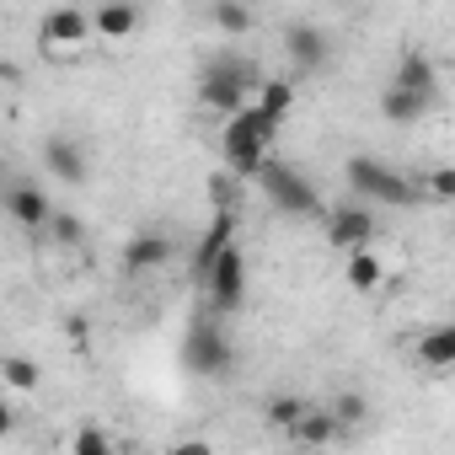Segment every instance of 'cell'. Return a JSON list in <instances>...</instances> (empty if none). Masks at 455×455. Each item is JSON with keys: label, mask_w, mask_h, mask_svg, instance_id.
<instances>
[{"label": "cell", "mask_w": 455, "mask_h": 455, "mask_svg": "<svg viewBox=\"0 0 455 455\" xmlns=\"http://www.w3.org/2000/svg\"><path fill=\"white\" fill-rule=\"evenodd\" d=\"M258 86H263L258 65H252L247 54H236V49L214 54V60L198 70V102H204L209 113H220V118H236V113L252 102Z\"/></svg>", "instance_id": "cell-1"}, {"label": "cell", "mask_w": 455, "mask_h": 455, "mask_svg": "<svg viewBox=\"0 0 455 455\" xmlns=\"http://www.w3.org/2000/svg\"><path fill=\"white\" fill-rule=\"evenodd\" d=\"M268 145H274V129L258 118V108L247 102L236 118H225V134H220V156H225V177L231 182H258L263 161H268Z\"/></svg>", "instance_id": "cell-2"}, {"label": "cell", "mask_w": 455, "mask_h": 455, "mask_svg": "<svg viewBox=\"0 0 455 455\" xmlns=\"http://www.w3.org/2000/svg\"><path fill=\"white\" fill-rule=\"evenodd\" d=\"M348 188L359 193V204L364 209H407L412 198H418V182L412 177H402L396 166H386V161H375V156H348Z\"/></svg>", "instance_id": "cell-3"}, {"label": "cell", "mask_w": 455, "mask_h": 455, "mask_svg": "<svg viewBox=\"0 0 455 455\" xmlns=\"http://www.w3.org/2000/svg\"><path fill=\"white\" fill-rule=\"evenodd\" d=\"M258 188H263V198H268L279 214H290V220H316V214H322L316 188H311V182H306L290 161H263Z\"/></svg>", "instance_id": "cell-4"}, {"label": "cell", "mask_w": 455, "mask_h": 455, "mask_svg": "<svg viewBox=\"0 0 455 455\" xmlns=\"http://www.w3.org/2000/svg\"><path fill=\"white\" fill-rule=\"evenodd\" d=\"M182 364H188L198 380H220L225 370L236 364V348H231V338H225V332L204 316V322H193L188 338H182Z\"/></svg>", "instance_id": "cell-5"}, {"label": "cell", "mask_w": 455, "mask_h": 455, "mask_svg": "<svg viewBox=\"0 0 455 455\" xmlns=\"http://www.w3.org/2000/svg\"><path fill=\"white\" fill-rule=\"evenodd\" d=\"M38 49L49 60H76L92 49V22L81 6H54L44 22H38Z\"/></svg>", "instance_id": "cell-6"}, {"label": "cell", "mask_w": 455, "mask_h": 455, "mask_svg": "<svg viewBox=\"0 0 455 455\" xmlns=\"http://www.w3.org/2000/svg\"><path fill=\"white\" fill-rule=\"evenodd\" d=\"M204 290H209V300H214L220 316H236V311L247 306V258H242V247H225V252L214 258Z\"/></svg>", "instance_id": "cell-7"}, {"label": "cell", "mask_w": 455, "mask_h": 455, "mask_svg": "<svg viewBox=\"0 0 455 455\" xmlns=\"http://www.w3.org/2000/svg\"><path fill=\"white\" fill-rule=\"evenodd\" d=\"M375 214L364 209V204H343V209H332L327 214V242L338 247V252H364V247H375Z\"/></svg>", "instance_id": "cell-8"}, {"label": "cell", "mask_w": 455, "mask_h": 455, "mask_svg": "<svg viewBox=\"0 0 455 455\" xmlns=\"http://www.w3.org/2000/svg\"><path fill=\"white\" fill-rule=\"evenodd\" d=\"M225 247H236V214H225V209H214V220H209V231L198 236V247H193V263H188L193 284H204V279H209V268H214V258H220Z\"/></svg>", "instance_id": "cell-9"}, {"label": "cell", "mask_w": 455, "mask_h": 455, "mask_svg": "<svg viewBox=\"0 0 455 455\" xmlns=\"http://www.w3.org/2000/svg\"><path fill=\"white\" fill-rule=\"evenodd\" d=\"M44 166H49L60 182H70V188H81V182L92 177L86 145H81V140H70V134H49V140H44Z\"/></svg>", "instance_id": "cell-10"}, {"label": "cell", "mask_w": 455, "mask_h": 455, "mask_svg": "<svg viewBox=\"0 0 455 455\" xmlns=\"http://www.w3.org/2000/svg\"><path fill=\"white\" fill-rule=\"evenodd\" d=\"M166 263H172V236H166V231H140V236H129V247H124V274H129V279L161 274Z\"/></svg>", "instance_id": "cell-11"}, {"label": "cell", "mask_w": 455, "mask_h": 455, "mask_svg": "<svg viewBox=\"0 0 455 455\" xmlns=\"http://www.w3.org/2000/svg\"><path fill=\"white\" fill-rule=\"evenodd\" d=\"M6 214H12V225H22V231H49L54 204H49V193L38 182H12L6 188Z\"/></svg>", "instance_id": "cell-12"}, {"label": "cell", "mask_w": 455, "mask_h": 455, "mask_svg": "<svg viewBox=\"0 0 455 455\" xmlns=\"http://www.w3.org/2000/svg\"><path fill=\"white\" fill-rule=\"evenodd\" d=\"M391 86H396V92H407V97H423V102H434V97H439V65H434L423 49H407V54L396 60V76H391Z\"/></svg>", "instance_id": "cell-13"}, {"label": "cell", "mask_w": 455, "mask_h": 455, "mask_svg": "<svg viewBox=\"0 0 455 455\" xmlns=\"http://www.w3.org/2000/svg\"><path fill=\"white\" fill-rule=\"evenodd\" d=\"M284 54L295 60V70H322L327 60H332V49H327V33L322 28H311V22H295L290 33H284Z\"/></svg>", "instance_id": "cell-14"}, {"label": "cell", "mask_w": 455, "mask_h": 455, "mask_svg": "<svg viewBox=\"0 0 455 455\" xmlns=\"http://www.w3.org/2000/svg\"><path fill=\"white\" fill-rule=\"evenodd\" d=\"M86 22H92V38H102V44H124V38H134V33H140V6L108 0V6L86 12Z\"/></svg>", "instance_id": "cell-15"}, {"label": "cell", "mask_w": 455, "mask_h": 455, "mask_svg": "<svg viewBox=\"0 0 455 455\" xmlns=\"http://www.w3.org/2000/svg\"><path fill=\"white\" fill-rule=\"evenodd\" d=\"M252 108H258V118L279 134V129H284V118L295 113V86H290V81H263V86L252 92Z\"/></svg>", "instance_id": "cell-16"}, {"label": "cell", "mask_w": 455, "mask_h": 455, "mask_svg": "<svg viewBox=\"0 0 455 455\" xmlns=\"http://www.w3.org/2000/svg\"><path fill=\"white\" fill-rule=\"evenodd\" d=\"M343 279H348V290H354V295H375V290L386 284V263L375 258V247H364V252H348V263H343Z\"/></svg>", "instance_id": "cell-17"}, {"label": "cell", "mask_w": 455, "mask_h": 455, "mask_svg": "<svg viewBox=\"0 0 455 455\" xmlns=\"http://www.w3.org/2000/svg\"><path fill=\"white\" fill-rule=\"evenodd\" d=\"M412 354H418L428 370H450V364H455V327H450V322L428 327V332L412 343Z\"/></svg>", "instance_id": "cell-18"}, {"label": "cell", "mask_w": 455, "mask_h": 455, "mask_svg": "<svg viewBox=\"0 0 455 455\" xmlns=\"http://www.w3.org/2000/svg\"><path fill=\"white\" fill-rule=\"evenodd\" d=\"M338 434H343V428L332 423V412H327V407H306V412H300V423L290 428V439H295V444H306V450H322V444H332Z\"/></svg>", "instance_id": "cell-19"}, {"label": "cell", "mask_w": 455, "mask_h": 455, "mask_svg": "<svg viewBox=\"0 0 455 455\" xmlns=\"http://www.w3.org/2000/svg\"><path fill=\"white\" fill-rule=\"evenodd\" d=\"M0 386H12V391L33 396V391L44 386V370H38V359H28V354H6V359H0Z\"/></svg>", "instance_id": "cell-20"}, {"label": "cell", "mask_w": 455, "mask_h": 455, "mask_svg": "<svg viewBox=\"0 0 455 455\" xmlns=\"http://www.w3.org/2000/svg\"><path fill=\"white\" fill-rule=\"evenodd\" d=\"M428 108H434V102H423V97H407V92H396V86H386V92H380V113H386L391 124H418Z\"/></svg>", "instance_id": "cell-21"}, {"label": "cell", "mask_w": 455, "mask_h": 455, "mask_svg": "<svg viewBox=\"0 0 455 455\" xmlns=\"http://www.w3.org/2000/svg\"><path fill=\"white\" fill-rule=\"evenodd\" d=\"M209 22H214V28H220L225 38H247L258 17H252L247 6H231V0H220V6H209Z\"/></svg>", "instance_id": "cell-22"}, {"label": "cell", "mask_w": 455, "mask_h": 455, "mask_svg": "<svg viewBox=\"0 0 455 455\" xmlns=\"http://www.w3.org/2000/svg\"><path fill=\"white\" fill-rule=\"evenodd\" d=\"M327 412H332V423H338V428H359V423L370 418V402H364L359 391H338Z\"/></svg>", "instance_id": "cell-23"}, {"label": "cell", "mask_w": 455, "mask_h": 455, "mask_svg": "<svg viewBox=\"0 0 455 455\" xmlns=\"http://www.w3.org/2000/svg\"><path fill=\"white\" fill-rule=\"evenodd\" d=\"M65 455H118L113 450V439L102 434V423H81L76 434H70V450Z\"/></svg>", "instance_id": "cell-24"}, {"label": "cell", "mask_w": 455, "mask_h": 455, "mask_svg": "<svg viewBox=\"0 0 455 455\" xmlns=\"http://www.w3.org/2000/svg\"><path fill=\"white\" fill-rule=\"evenodd\" d=\"M49 231H54L60 247H81V242H86V225H81L76 214H60V209L49 214Z\"/></svg>", "instance_id": "cell-25"}, {"label": "cell", "mask_w": 455, "mask_h": 455, "mask_svg": "<svg viewBox=\"0 0 455 455\" xmlns=\"http://www.w3.org/2000/svg\"><path fill=\"white\" fill-rule=\"evenodd\" d=\"M300 412H306V402H300V396H274V402H268V423H274V428H284V434L300 423Z\"/></svg>", "instance_id": "cell-26"}, {"label": "cell", "mask_w": 455, "mask_h": 455, "mask_svg": "<svg viewBox=\"0 0 455 455\" xmlns=\"http://www.w3.org/2000/svg\"><path fill=\"white\" fill-rule=\"evenodd\" d=\"M423 188H428L434 204H450V198H455V172H450V166H434V172L423 177Z\"/></svg>", "instance_id": "cell-27"}, {"label": "cell", "mask_w": 455, "mask_h": 455, "mask_svg": "<svg viewBox=\"0 0 455 455\" xmlns=\"http://www.w3.org/2000/svg\"><path fill=\"white\" fill-rule=\"evenodd\" d=\"M166 455H214V444H209V439H177Z\"/></svg>", "instance_id": "cell-28"}, {"label": "cell", "mask_w": 455, "mask_h": 455, "mask_svg": "<svg viewBox=\"0 0 455 455\" xmlns=\"http://www.w3.org/2000/svg\"><path fill=\"white\" fill-rule=\"evenodd\" d=\"M12 428H17V412H12V402H6V396H0V439H6Z\"/></svg>", "instance_id": "cell-29"}, {"label": "cell", "mask_w": 455, "mask_h": 455, "mask_svg": "<svg viewBox=\"0 0 455 455\" xmlns=\"http://www.w3.org/2000/svg\"><path fill=\"white\" fill-rule=\"evenodd\" d=\"M0 172H6V166H0Z\"/></svg>", "instance_id": "cell-30"}]
</instances>
